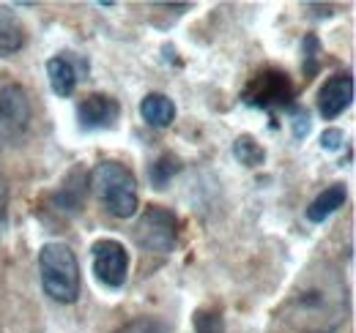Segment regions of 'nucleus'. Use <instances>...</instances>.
<instances>
[{
  "label": "nucleus",
  "mask_w": 356,
  "mask_h": 333,
  "mask_svg": "<svg viewBox=\"0 0 356 333\" xmlns=\"http://www.w3.org/2000/svg\"><path fill=\"white\" fill-rule=\"evenodd\" d=\"M285 320L299 333H332L346 320V284L337 271L321 265L307 273L282 309Z\"/></svg>",
  "instance_id": "1"
},
{
  "label": "nucleus",
  "mask_w": 356,
  "mask_h": 333,
  "mask_svg": "<svg viewBox=\"0 0 356 333\" xmlns=\"http://www.w3.org/2000/svg\"><path fill=\"white\" fill-rule=\"evenodd\" d=\"M88 186L93 194L99 197V203L104 210L115 219H132L140 200H137V178L132 175L129 166L121 162H102L93 166L88 178Z\"/></svg>",
  "instance_id": "2"
},
{
  "label": "nucleus",
  "mask_w": 356,
  "mask_h": 333,
  "mask_svg": "<svg viewBox=\"0 0 356 333\" xmlns=\"http://www.w3.org/2000/svg\"><path fill=\"white\" fill-rule=\"evenodd\" d=\"M39 273L42 287L58 303H74L80 298V262L72 246L52 241L39 251Z\"/></svg>",
  "instance_id": "3"
},
{
  "label": "nucleus",
  "mask_w": 356,
  "mask_h": 333,
  "mask_svg": "<svg viewBox=\"0 0 356 333\" xmlns=\"http://www.w3.org/2000/svg\"><path fill=\"white\" fill-rule=\"evenodd\" d=\"M137 246L154 254H170L178 241V221L176 213L162 205H148L134 227Z\"/></svg>",
  "instance_id": "4"
},
{
  "label": "nucleus",
  "mask_w": 356,
  "mask_h": 333,
  "mask_svg": "<svg viewBox=\"0 0 356 333\" xmlns=\"http://www.w3.org/2000/svg\"><path fill=\"white\" fill-rule=\"evenodd\" d=\"M31 128V99L22 85L0 87V145H17Z\"/></svg>",
  "instance_id": "5"
},
{
  "label": "nucleus",
  "mask_w": 356,
  "mask_h": 333,
  "mask_svg": "<svg viewBox=\"0 0 356 333\" xmlns=\"http://www.w3.org/2000/svg\"><path fill=\"white\" fill-rule=\"evenodd\" d=\"M93 273L96 279L110 287V290H118L127 284V276H129V251L124 249V244L113 241V238H104V241H96L93 244Z\"/></svg>",
  "instance_id": "6"
},
{
  "label": "nucleus",
  "mask_w": 356,
  "mask_h": 333,
  "mask_svg": "<svg viewBox=\"0 0 356 333\" xmlns=\"http://www.w3.org/2000/svg\"><path fill=\"white\" fill-rule=\"evenodd\" d=\"M244 101L250 107H261V110L291 107L293 104V85L282 71H264V74L250 80L247 90H244Z\"/></svg>",
  "instance_id": "7"
},
{
  "label": "nucleus",
  "mask_w": 356,
  "mask_h": 333,
  "mask_svg": "<svg viewBox=\"0 0 356 333\" xmlns=\"http://www.w3.org/2000/svg\"><path fill=\"white\" fill-rule=\"evenodd\" d=\"M354 101V80L351 74H332L326 83L321 85L318 93V112L323 121H334L343 115Z\"/></svg>",
  "instance_id": "8"
},
{
  "label": "nucleus",
  "mask_w": 356,
  "mask_h": 333,
  "mask_svg": "<svg viewBox=\"0 0 356 333\" xmlns=\"http://www.w3.org/2000/svg\"><path fill=\"white\" fill-rule=\"evenodd\" d=\"M118 112H121V104L113 96L90 93L77 107V121L83 128H110L118 121Z\"/></svg>",
  "instance_id": "9"
},
{
  "label": "nucleus",
  "mask_w": 356,
  "mask_h": 333,
  "mask_svg": "<svg viewBox=\"0 0 356 333\" xmlns=\"http://www.w3.org/2000/svg\"><path fill=\"white\" fill-rule=\"evenodd\" d=\"M140 115H143L145 123L154 126V128H168L176 121V104L165 93H148L140 101Z\"/></svg>",
  "instance_id": "10"
},
{
  "label": "nucleus",
  "mask_w": 356,
  "mask_h": 333,
  "mask_svg": "<svg viewBox=\"0 0 356 333\" xmlns=\"http://www.w3.org/2000/svg\"><path fill=\"white\" fill-rule=\"evenodd\" d=\"M47 77H49L52 90L60 99H69L77 87V69L66 55H55V58L47 60Z\"/></svg>",
  "instance_id": "11"
},
{
  "label": "nucleus",
  "mask_w": 356,
  "mask_h": 333,
  "mask_svg": "<svg viewBox=\"0 0 356 333\" xmlns=\"http://www.w3.org/2000/svg\"><path fill=\"white\" fill-rule=\"evenodd\" d=\"M25 46V28L14 11L0 6V58H11Z\"/></svg>",
  "instance_id": "12"
},
{
  "label": "nucleus",
  "mask_w": 356,
  "mask_h": 333,
  "mask_svg": "<svg viewBox=\"0 0 356 333\" xmlns=\"http://www.w3.org/2000/svg\"><path fill=\"white\" fill-rule=\"evenodd\" d=\"M343 203H346V186L343 183H332L329 189H323L310 203L307 219H310L312 224H321V221H326L337 208H343Z\"/></svg>",
  "instance_id": "13"
},
{
  "label": "nucleus",
  "mask_w": 356,
  "mask_h": 333,
  "mask_svg": "<svg viewBox=\"0 0 356 333\" xmlns=\"http://www.w3.org/2000/svg\"><path fill=\"white\" fill-rule=\"evenodd\" d=\"M233 156H236V162H238V164L258 166V164H264L266 151L258 145V139H255V137L241 134V137H236V142H233Z\"/></svg>",
  "instance_id": "14"
},
{
  "label": "nucleus",
  "mask_w": 356,
  "mask_h": 333,
  "mask_svg": "<svg viewBox=\"0 0 356 333\" xmlns=\"http://www.w3.org/2000/svg\"><path fill=\"white\" fill-rule=\"evenodd\" d=\"M83 178V169H74L72 175H69V180H66V186H60L58 189V194H55V203L60 205V208L66 210H77L83 205V194H86V186H80L77 189V180Z\"/></svg>",
  "instance_id": "15"
},
{
  "label": "nucleus",
  "mask_w": 356,
  "mask_h": 333,
  "mask_svg": "<svg viewBox=\"0 0 356 333\" xmlns=\"http://www.w3.org/2000/svg\"><path fill=\"white\" fill-rule=\"evenodd\" d=\"M181 164H178L176 156H162V159H156L154 164H151V180H154V186L156 189H165L168 186V180L176 175Z\"/></svg>",
  "instance_id": "16"
},
{
  "label": "nucleus",
  "mask_w": 356,
  "mask_h": 333,
  "mask_svg": "<svg viewBox=\"0 0 356 333\" xmlns=\"http://www.w3.org/2000/svg\"><path fill=\"white\" fill-rule=\"evenodd\" d=\"M115 333H165V328H162V323H156L151 317H140V320L127 323L124 328H118Z\"/></svg>",
  "instance_id": "17"
},
{
  "label": "nucleus",
  "mask_w": 356,
  "mask_h": 333,
  "mask_svg": "<svg viewBox=\"0 0 356 333\" xmlns=\"http://www.w3.org/2000/svg\"><path fill=\"white\" fill-rule=\"evenodd\" d=\"M197 333H222V320L217 314H200L197 317Z\"/></svg>",
  "instance_id": "18"
},
{
  "label": "nucleus",
  "mask_w": 356,
  "mask_h": 333,
  "mask_svg": "<svg viewBox=\"0 0 356 333\" xmlns=\"http://www.w3.org/2000/svg\"><path fill=\"white\" fill-rule=\"evenodd\" d=\"M321 145H323L326 151H337V148H343V131H340V128H329V131H323V134H321Z\"/></svg>",
  "instance_id": "19"
},
{
  "label": "nucleus",
  "mask_w": 356,
  "mask_h": 333,
  "mask_svg": "<svg viewBox=\"0 0 356 333\" xmlns=\"http://www.w3.org/2000/svg\"><path fill=\"white\" fill-rule=\"evenodd\" d=\"M318 52H321V44L315 36H307L305 39V58H307V74L315 71V58H318Z\"/></svg>",
  "instance_id": "20"
},
{
  "label": "nucleus",
  "mask_w": 356,
  "mask_h": 333,
  "mask_svg": "<svg viewBox=\"0 0 356 333\" xmlns=\"http://www.w3.org/2000/svg\"><path fill=\"white\" fill-rule=\"evenodd\" d=\"M8 191H6V183H3V178H0V227L6 224V213H8Z\"/></svg>",
  "instance_id": "21"
}]
</instances>
